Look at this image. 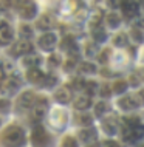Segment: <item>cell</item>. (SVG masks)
<instances>
[{
	"mask_svg": "<svg viewBox=\"0 0 144 147\" xmlns=\"http://www.w3.org/2000/svg\"><path fill=\"white\" fill-rule=\"evenodd\" d=\"M48 61H50V65L51 67H57V65H61V56H59V54H53V56H50V59H48Z\"/></svg>",
	"mask_w": 144,
	"mask_h": 147,
	"instance_id": "35",
	"label": "cell"
},
{
	"mask_svg": "<svg viewBox=\"0 0 144 147\" xmlns=\"http://www.w3.org/2000/svg\"><path fill=\"white\" fill-rule=\"evenodd\" d=\"M110 93H112V88H110L109 85H102L101 90H99V94H101L102 98H109Z\"/></svg>",
	"mask_w": 144,
	"mask_h": 147,
	"instance_id": "36",
	"label": "cell"
},
{
	"mask_svg": "<svg viewBox=\"0 0 144 147\" xmlns=\"http://www.w3.org/2000/svg\"><path fill=\"white\" fill-rule=\"evenodd\" d=\"M119 6H121L122 13L127 19H132V17H137L138 16V3L135 0H122Z\"/></svg>",
	"mask_w": 144,
	"mask_h": 147,
	"instance_id": "8",
	"label": "cell"
},
{
	"mask_svg": "<svg viewBox=\"0 0 144 147\" xmlns=\"http://www.w3.org/2000/svg\"><path fill=\"white\" fill-rule=\"evenodd\" d=\"M54 26V20L50 14H42L41 19L37 20V28L39 30H43V31H48Z\"/></svg>",
	"mask_w": 144,
	"mask_h": 147,
	"instance_id": "15",
	"label": "cell"
},
{
	"mask_svg": "<svg viewBox=\"0 0 144 147\" xmlns=\"http://www.w3.org/2000/svg\"><path fill=\"white\" fill-rule=\"evenodd\" d=\"M138 104H144V91H139V94H138Z\"/></svg>",
	"mask_w": 144,
	"mask_h": 147,
	"instance_id": "42",
	"label": "cell"
},
{
	"mask_svg": "<svg viewBox=\"0 0 144 147\" xmlns=\"http://www.w3.org/2000/svg\"><path fill=\"white\" fill-rule=\"evenodd\" d=\"M90 105H91V98L90 96H81L74 101V107L78 110H87V109H90Z\"/></svg>",
	"mask_w": 144,
	"mask_h": 147,
	"instance_id": "18",
	"label": "cell"
},
{
	"mask_svg": "<svg viewBox=\"0 0 144 147\" xmlns=\"http://www.w3.org/2000/svg\"><path fill=\"white\" fill-rule=\"evenodd\" d=\"M56 84H57V78L56 76H51V74H47L45 76V81H43V87L45 88H51V87H54Z\"/></svg>",
	"mask_w": 144,
	"mask_h": 147,
	"instance_id": "27",
	"label": "cell"
},
{
	"mask_svg": "<svg viewBox=\"0 0 144 147\" xmlns=\"http://www.w3.org/2000/svg\"><path fill=\"white\" fill-rule=\"evenodd\" d=\"M105 23L110 26V28H118V26L121 25V17H119L116 13H110L105 17Z\"/></svg>",
	"mask_w": 144,
	"mask_h": 147,
	"instance_id": "20",
	"label": "cell"
},
{
	"mask_svg": "<svg viewBox=\"0 0 144 147\" xmlns=\"http://www.w3.org/2000/svg\"><path fill=\"white\" fill-rule=\"evenodd\" d=\"M54 99L59 102V104H67V102L71 99V91H70V88H67V87L59 88L57 91H56V94H54Z\"/></svg>",
	"mask_w": 144,
	"mask_h": 147,
	"instance_id": "16",
	"label": "cell"
},
{
	"mask_svg": "<svg viewBox=\"0 0 144 147\" xmlns=\"http://www.w3.org/2000/svg\"><path fill=\"white\" fill-rule=\"evenodd\" d=\"M110 54H112L110 48H105V50H102V53H99V56H98V61L101 62V63H107V62H109V57H110Z\"/></svg>",
	"mask_w": 144,
	"mask_h": 147,
	"instance_id": "32",
	"label": "cell"
},
{
	"mask_svg": "<svg viewBox=\"0 0 144 147\" xmlns=\"http://www.w3.org/2000/svg\"><path fill=\"white\" fill-rule=\"evenodd\" d=\"M93 147H95V146H93Z\"/></svg>",
	"mask_w": 144,
	"mask_h": 147,
	"instance_id": "48",
	"label": "cell"
},
{
	"mask_svg": "<svg viewBox=\"0 0 144 147\" xmlns=\"http://www.w3.org/2000/svg\"><path fill=\"white\" fill-rule=\"evenodd\" d=\"M13 39H14L13 28H11L6 22H2L0 23V43H2V45H6V43L13 42Z\"/></svg>",
	"mask_w": 144,
	"mask_h": 147,
	"instance_id": "9",
	"label": "cell"
},
{
	"mask_svg": "<svg viewBox=\"0 0 144 147\" xmlns=\"http://www.w3.org/2000/svg\"><path fill=\"white\" fill-rule=\"evenodd\" d=\"M31 141H33L34 147H48L51 144V138L47 133V130L42 125H36L31 135Z\"/></svg>",
	"mask_w": 144,
	"mask_h": 147,
	"instance_id": "2",
	"label": "cell"
},
{
	"mask_svg": "<svg viewBox=\"0 0 144 147\" xmlns=\"http://www.w3.org/2000/svg\"><path fill=\"white\" fill-rule=\"evenodd\" d=\"M20 36L28 40L30 37H33V28H31L30 25H22L20 26Z\"/></svg>",
	"mask_w": 144,
	"mask_h": 147,
	"instance_id": "28",
	"label": "cell"
},
{
	"mask_svg": "<svg viewBox=\"0 0 144 147\" xmlns=\"http://www.w3.org/2000/svg\"><path fill=\"white\" fill-rule=\"evenodd\" d=\"M79 70H81V73H84V74L96 73V65L91 62H82L81 65H79Z\"/></svg>",
	"mask_w": 144,
	"mask_h": 147,
	"instance_id": "22",
	"label": "cell"
},
{
	"mask_svg": "<svg viewBox=\"0 0 144 147\" xmlns=\"http://www.w3.org/2000/svg\"><path fill=\"white\" fill-rule=\"evenodd\" d=\"M45 76H47V74L43 73L41 68H30V70H28V73H26V79H28V81L33 82V84H39V85L43 84Z\"/></svg>",
	"mask_w": 144,
	"mask_h": 147,
	"instance_id": "11",
	"label": "cell"
},
{
	"mask_svg": "<svg viewBox=\"0 0 144 147\" xmlns=\"http://www.w3.org/2000/svg\"><path fill=\"white\" fill-rule=\"evenodd\" d=\"M109 110V105L105 104V102H99V104H96L95 107V112H96V116H102L104 113Z\"/></svg>",
	"mask_w": 144,
	"mask_h": 147,
	"instance_id": "31",
	"label": "cell"
},
{
	"mask_svg": "<svg viewBox=\"0 0 144 147\" xmlns=\"http://www.w3.org/2000/svg\"><path fill=\"white\" fill-rule=\"evenodd\" d=\"M62 147H78V142L73 136H65L62 140Z\"/></svg>",
	"mask_w": 144,
	"mask_h": 147,
	"instance_id": "33",
	"label": "cell"
},
{
	"mask_svg": "<svg viewBox=\"0 0 144 147\" xmlns=\"http://www.w3.org/2000/svg\"><path fill=\"white\" fill-rule=\"evenodd\" d=\"M138 99H135L133 96H124L122 99H119V107L122 110H127V112L138 109Z\"/></svg>",
	"mask_w": 144,
	"mask_h": 147,
	"instance_id": "13",
	"label": "cell"
},
{
	"mask_svg": "<svg viewBox=\"0 0 144 147\" xmlns=\"http://www.w3.org/2000/svg\"><path fill=\"white\" fill-rule=\"evenodd\" d=\"M34 101H36V96H34V93L33 91H25L23 94H20L17 99V109L19 110H28V109H31L34 104Z\"/></svg>",
	"mask_w": 144,
	"mask_h": 147,
	"instance_id": "7",
	"label": "cell"
},
{
	"mask_svg": "<svg viewBox=\"0 0 144 147\" xmlns=\"http://www.w3.org/2000/svg\"><path fill=\"white\" fill-rule=\"evenodd\" d=\"M143 79H144V71H143Z\"/></svg>",
	"mask_w": 144,
	"mask_h": 147,
	"instance_id": "46",
	"label": "cell"
},
{
	"mask_svg": "<svg viewBox=\"0 0 144 147\" xmlns=\"http://www.w3.org/2000/svg\"><path fill=\"white\" fill-rule=\"evenodd\" d=\"M23 65L26 67V68H37L39 65H41L42 62V57L37 56V54L31 53V54H26V56H23Z\"/></svg>",
	"mask_w": 144,
	"mask_h": 147,
	"instance_id": "14",
	"label": "cell"
},
{
	"mask_svg": "<svg viewBox=\"0 0 144 147\" xmlns=\"http://www.w3.org/2000/svg\"><path fill=\"white\" fill-rule=\"evenodd\" d=\"M74 119H76V124L84 125V127H90L91 122H93V118H91L89 113H78Z\"/></svg>",
	"mask_w": 144,
	"mask_h": 147,
	"instance_id": "19",
	"label": "cell"
},
{
	"mask_svg": "<svg viewBox=\"0 0 144 147\" xmlns=\"http://www.w3.org/2000/svg\"><path fill=\"white\" fill-rule=\"evenodd\" d=\"M34 50L33 43L30 40H26V39H22V40H19L16 45H13V48H11V54L13 56H26V54H31Z\"/></svg>",
	"mask_w": 144,
	"mask_h": 147,
	"instance_id": "3",
	"label": "cell"
},
{
	"mask_svg": "<svg viewBox=\"0 0 144 147\" xmlns=\"http://www.w3.org/2000/svg\"><path fill=\"white\" fill-rule=\"evenodd\" d=\"M93 37L96 42H105L107 40V31L102 26H95L93 28Z\"/></svg>",
	"mask_w": 144,
	"mask_h": 147,
	"instance_id": "21",
	"label": "cell"
},
{
	"mask_svg": "<svg viewBox=\"0 0 144 147\" xmlns=\"http://www.w3.org/2000/svg\"><path fill=\"white\" fill-rule=\"evenodd\" d=\"M139 147H144V144H143V146H139Z\"/></svg>",
	"mask_w": 144,
	"mask_h": 147,
	"instance_id": "47",
	"label": "cell"
},
{
	"mask_svg": "<svg viewBox=\"0 0 144 147\" xmlns=\"http://www.w3.org/2000/svg\"><path fill=\"white\" fill-rule=\"evenodd\" d=\"M56 43H57V36L54 33H45L39 37V47L45 51H51Z\"/></svg>",
	"mask_w": 144,
	"mask_h": 147,
	"instance_id": "6",
	"label": "cell"
},
{
	"mask_svg": "<svg viewBox=\"0 0 144 147\" xmlns=\"http://www.w3.org/2000/svg\"><path fill=\"white\" fill-rule=\"evenodd\" d=\"M139 3H141V6L144 8V0H139Z\"/></svg>",
	"mask_w": 144,
	"mask_h": 147,
	"instance_id": "45",
	"label": "cell"
},
{
	"mask_svg": "<svg viewBox=\"0 0 144 147\" xmlns=\"http://www.w3.org/2000/svg\"><path fill=\"white\" fill-rule=\"evenodd\" d=\"M19 87H20V81H19V79L8 78L6 81H5V84L0 87V90H3L8 94H13V93H16V91L19 90Z\"/></svg>",
	"mask_w": 144,
	"mask_h": 147,
	"instance_id": "12",
	"label": "cell"
},
{
	"mask_svg": "<svg viewBox=\"0 0 144 147\" xmlns=\"http://www.w3.org/2000/svg\"><path fill=\"white\" fill-rule=\"evenodd\" d=\"M130 36H132V39H133L137 43H141L144 40V36H143L141 31H139V28H133L130 31Z\"/></svg>",
	"mask_w": 144,
	"mask_h": 147,
	"instance_id": "30",
	"label": "cell"
},
{
	"mask_svg": "<svg viewBox=\"0 0 144 147\" xmlns=\"http://www.w3.org/2000/svg\"><path fill=\"white\" fill-rule=\"evenodd\" d=\"M85 54H87V56H95V45H93V43H91V45H90V43H89V45H87V51H85Z\"/></svg>",
	"mask_w": 144,
	"mask_h": 147,
	"instance_id": "38",
	"label": "cell"
},
{
	"mask_svg": "<svg viewBox=\"0 0 144 147\" xmlns=\"http://www.w3.org/2000/svg\"><path fill=\"white\" fill-rule=\"evenodd\" d=\"M127 87H129V84L126 81H116L113 84V87H112V91H115L116 94H121L127 90Z\"/></svg>",
	"mask_w": 144,
	"mask_h": 147,
	"instance_id": "23",
	"label": "cell"
},
{
	"mask_svg": "<svg viewBox=\"0 0 144 147\" xmlns=\"http://www.w3.org/2000/svg\"><path fill=\"white\" fill-rule=\"evenodd\" d=\"M122 140L126 142H135V138H133V135H132V130L127 125H124V129H122Z\"/></svg>",
	"mask_w": 144,
	"mask_h": 147,
	"instance_id": "29",
	"label": "cell"
},
{
	"mask_svg": "<svg viewBox=\"0 0 144 147\" xmlns=\"http://www.w3.org/2000/svg\"><path fill=\"white\" fill-rule=\"evenodd\" d=\"M3 74H5V71H3V68H2V65H0V79L3 78Z\"/></svg>",
	"mask_w": 144,
	"mask_h": 147,
	"instance_id": "44",
	"label": "cell"
},
{
	"mask_svg": "<svg viewBox=\"0 0 144 147\" xmlns=\"http://www.w3.org/2000/svg\"><path fill=\"white\" fill-rule=\"evenodd\" d=\"M138 28H144V17H139V20H138Z\"/></svg>",
	"mask_w": 144,
	"mask_h": 147,
	"instance_id": "43",
	"label": "cell"
},
{
	"mask_svg": "<svg viewBox=\"0 0 144 147\" xmlns=\"http://www.w3.org/2000/svg\"><path fill=\"white\" fill-rule=\"evenodd\" d=\"M102 147H119L118 142H115V141H105L102 144Z\"/></svg>",
	"mask_w": 144,
	"mask_h": 147,
	"instance_id": "40",
	"label": "cell"
},
{
	"mask_svg": "<svg viewBox=\"0 0 144 147\" xmlns=\"http://www.w3.org/2000/svg\"><path fill=\"white\" fill-rule=\"evenodd\" d=\"M73 85H74V88H84V85H85V81L84 79H74L73 81Z\"/></svg>",
	"mask_w": 144,
	"mask_h": 147,
	"instance_id": "37",
	"label": "cell"
},
{
	"mask_svg": "<svg viewBox=\"0 0 144 147\" xmlns=\"http://www.w3.org/2000/svg\"><path fill=\"white\" fill-rule=\"evenodd\" d=\"M102 127H104V130H105L109 135H113L115 132H116V122H115L113 119H105Z\"/></svg>",
	"mask_w": 144,
	"mask_h": 147,
	"instance_id": "25",
	"label": "cell"
},
{
	"mask_svg": "<svg viewBox=\"0 0 144 147\" xmlns=\"http://www.w3.org/2000/svg\"><path fill=\"white\" fill-rule=\"evenodd\" d=\"M74 65H76V63L73 62V59H70V61H67V63H65V68H67V70H71Z\"/></svg>",
	"mask_w": 144,
	"mask_h": 147,
	"instance_id": "41",
	"label": "cell"
},
{
	"mask_svg": "<svg viewBox=\"0 0 144 147\" xmlns=\"http://www.w3.org/2000/svg\"><path fill=\"white\" fill-rule=\"evenodd\" d=\"M19 13H20L22 19L30 20V19H33L36 16V13H37V6H36V3L33 0H25V2L19 6Z\"/></svg>",
	"mask_w": 144,
	"mask_h": 147,
	"instance_id": "5",
	"label": "cell"
},
{
	"mask_svg": "<svg viewBox=\"0 0 144 147\" xmlns=\"http://www.w3.org/2000/svg\"><path fill=\"white\" fill-rule=\"evenodd\" d=\"M31 109H33L31 115H33L34 119H42L43 116H45L47 110H48V101H47V98H39V99H36Z\"/></svg>",
	"mask_w": 144,
	"mask_h": 147,
	"instance_id": "4",
	"label": "cell"
},
{
	"mask_svg": "<svg viewBox=\"0 0 144 147\" xmlns=\"http://www.w3.org/2000/svg\"><path fill=\"white\" fill-rule=\"evenodd\" d=\"M96 87H98V84H96L95 81H90V82H85V85H84V88H85L87 91V96H93V94L96 93Z\"/></svg>",
	"mask_w": 144,
	"mask_h": 147,
	"instance_id": "26",
	"label": "cell"
},
{
	"mask_svg": "<svg viewBox=\"0 0 144 147\" xmlns=\"http://www.w3.org/2000/svg\"><path fill=\"white\" fill-rule=\"evenodd\" d=\"M107 2H109V5H110L112 8H118L119 5H121L122 0H107Z\"/></svg>",
	"mask_w": 144,
	"mask_h": 147,
	"instance_id": "39",
	"label": "cell"
},
{
	"mask_svg": "<svg viewBox=\"0 0 144 147\" xmlns=\"http://www.w3.org/2000/svg\"><path fill=\"white\" fill-rule=\"evenodd\" d=\"M61 48H62L64 51H67V53H68L71 57L78 56V45H76L74 39L71 37V36L64 37V40H62V43H61Z\"/></svg>",
	"mask_w": 144,
	"mask_h": 147,
	"instance_id": "10",
	"label": "cell"
},
{
	"mask_svg": "<svg viewBox=\"0 0 144 147\" xmlns=\"http://www.w3.org/2000/svg\"><path fill=\"white\" fill-rule=\"evenodd\" d=\"M127 42H129V37H127V34H124V33L116 34V36H115V39H113L115 47H126Z\"/></svg>",
	"mask_w": 144,
	"mask_h": 147,
	"instance_id": "24",
	"label": "cell"
},
{
	"mask_svg": "<svg viewBox=\"0 0 144 147\" xmlns=\"http://www.w3.org/2000/svg\"><path fill=\"white\" fill-rule=\"evenodd\" d=\"M25 141H26L25 132L19 125L8 127L2 135V140H0L3 147H22L25 144Z\"/></svg>",
	"mask_w": 144,
	"mask_h": 147,
	"instance_id": "1",
	"label": "cell"
},
{
	"mask_svg": "<svg viewBox=\"0 0 144 147\" xmlns=\"http://www.w3.org/2000/svg\"><path fill=\"white\" fill-rule=\"evenodd\" d=\"M79 140L82 142H91L96 140V130L95 129H85V130H81L79 132Z\"/></svg>",
	"mask_w": 144,
	"mask_h": 147,
	"instance_id": "17",
	"label": "cell"
},
{
	"mask_svg": "<svg viewBox=\"0 0 144 147\" xmlns=\"http://www.w3.org/2000/svg\"><path fill=\"white\" fill-rule=\"evenodd\" d=\"M11 110V102L8 99H0V113H8Z\"/></svg>",
	"mask_w": 144,
	"mask_h": 147,
	"instance_id": "34",
	"label": "cell"
}]
</instances>
